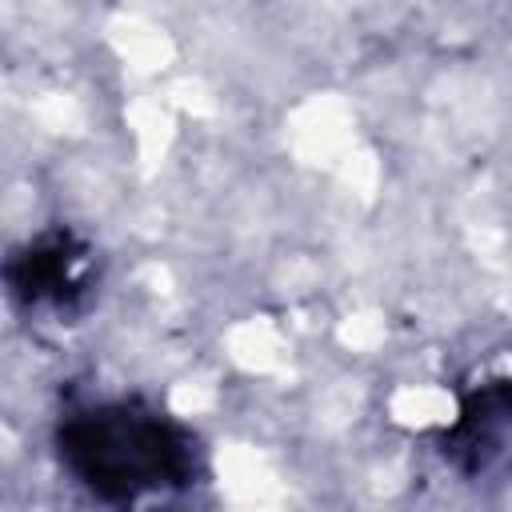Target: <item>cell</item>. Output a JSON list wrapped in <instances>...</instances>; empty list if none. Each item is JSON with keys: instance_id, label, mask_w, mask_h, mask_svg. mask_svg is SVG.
<instances>
[{"instance_id": "cell-3", "label": "cell", "mask_w": 512, "mask_h": 512, "mask_svg": "<svg viewBox=\"0 0 512 512\" xmlns=\"http://www.w3.org/2000/svg\"><path fill=\"white\" fill-rule=\"evenodd\" d=\"M84 268H88V248L72 232L56 228L36 236L8 260V288L28 308L32 304L64 308L84 296V284H88Z\"/></svg>"}, {"instance_id": "cell-2", "label": "cell", "mask_w": 512, "mask_h": 512, "mask_svg": "<svg viewBox=\"0 0 512 512\" xmlns=\"http://www.w3.org/2000/svg\"><path fill=\"white\" fill-rule=\"evenodd\" d=\"M512 452V380H488L460 404L452 428H444V456L464 476L492 472Z\"/></svg>"}, {"instance_id": "cell-1", "label": "cell", "mask_w": 512, "mask_h": 512, "mask_svg": "<svg viewBox=\"0 0 512 512\" xmlns=\"http://www.w3.org/2000/svg\"><path fill=\"white\" fill-rule=\"evenodd\" d=\"M60 464L104 504L180 492L200 476L196 436L144 400H108L72 412L56 428Z\"/></svg>"}]
</instances>
